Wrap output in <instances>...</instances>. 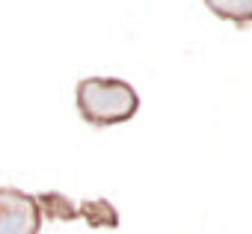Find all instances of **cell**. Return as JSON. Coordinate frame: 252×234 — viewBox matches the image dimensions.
I'll return each instance as SVG.
<instances>
[{
	"mask_svg": "<svg viewBox=\"0 0 252 234\" xmlns=\"http://www.w3.org/2000/svg\"><path fill=\"white\" fill-rule=\"evenodd\" d=\"M42 207L36 196L15 187H0V234H39Z\"/></svg>",
	"mask_w": 252,
	"mask_h": 234,
	"instance_id": "2",
	"label": "cell"
},
{
	"mask_svg": "<svg viewBox=\"0 0 252 234\" xmlns=\"http://www.w3.org/2000/svg\"><path fill=\"white\" fill-rule=\"evenodd\" d=\"M74 104L86 125L110 128L134 119L140 110V95L119 77H83L74 86Z\"/></svg>",
	"mask_w": 252,
	"mask_h": 234,
	"instance_id": "1",
	"label": "cell"
},
{
	"mask_svg": "<svg viewBox=\"0 0 252 234\" xmlns=\"http://www.w3.org/2000/svg\"><path fill=\"white\" fill-rule=\"evenodd\" d=\"M202 3L220 21H228L234 27H249L252 24V0H202Z\"/></svg>",
	"mask_w": 252,
	"mask_h": 234,
	"instance_id": "3",
	"label": "cell"
}]
</instances>
